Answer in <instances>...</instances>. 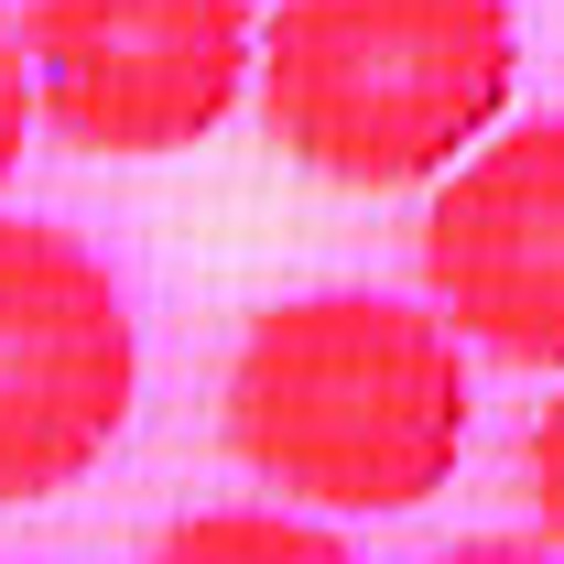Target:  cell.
Masks as SVG:
<instances>
[{
	"label": "cell",
	"mask_w": 564,
	"mask_h": 564,
	"mask_svg": "<svg viewBox=\"0 0 564 564\" xmlns=\"http://www.w3.org/2000/svg\"><path fill=\"white\" fill-rule=\"evenodd\" d=\"M467 358L456 326L402 293H293L250 315L228 358V456L293 510H413L467 456Z\"/></svg>",
	"instance_id": "cell-1"
},
{
	"label": "cell",
	"mask_w": 564,
	"mask_h": 564,
	"mask_svg": "<svg viewBox=\"0 0 564 564\" xmlns=\"http://www.w3.org/2000/svg\"><path fill=\"white\" fill-rule=\"evenodd\" d=\"M521 22L510 0H282L261 22L272 141L358 196L445 185L510 120Z\"/></svg>",
	"instance_id": "cell-2"
},
{
	"label": "cell",
	"mask_w": 564,
	"mask_h": 564,
	"mask_svg": "<svg viewBox=\"0 0 564 564\" xmlns=\"http://www.w3.org/2000/svg\"><path fill=\"white\" fill-rule=\"evenodd\" d=\"M141 402V315L120 272L44 217H0V510L76 489Z\"/></svg>",
	"instance_id": "cell-3"
},
{
	"label": "cell",
	"mask_w": 564,
	"mask_h": 564,
	"mask_svg": "<svg viewBox=\"0 0 564 564\" xmlns=\"http://www.w3.org/2000/svg\"><path fill=\"white\" fill-rule=\"evenodd\" d=\"M44 131L98 163L196 152L261 76L250 0H33L22 11Z\"/></svg>",
	"instance_id": "cell-4"
},
{
	"label": "cell",
	"mask_w": 564,
	"mask_h": 564,
	"mask_svg": "<svg viewBox=\"0 0 564 564\" xmlns=\"http://www.w3.org/2000/svg\"><path fill=\"white\" fill-rule=\"evenodd\" d=\"M423 293L467 348L564 369V109L489 131L423 207Z\"/></svg>",
	"instance_id": "cell-5"
},
{
	"label": "cell",
	"mask_w": 564,
	"mask_h": 564,
	"mask_svg": "<svg viewBox=\"0 0 564 564\" xmlns=\"http://www.w3.org/2000/svg\"><path fill=\"white\" fill-rule=\"evenodd\" d=\"M141 564H358L326 521H304L293 499L261 510V499H228V510H185Z\"/></svg>",
	"instance_id": "cell-6"
},
{
	"label": "cell",
	"mask_w": 564,
	"mask_h": 564,
	"mask_svg": "<svg viewBox=\"0 0 564 564\" xmlns=\"http://www.w3.org/2000/svg\"><path fill=\"white\" fill-rule=\"evenodd\" d=\"M521 499H532L543 543H564V391L532 413V434H521Z\"/></svg>",
	"instance_id": "cell-7"
},
{
	"label": "cell",
	"mask_w": 564,
	"mask_h": 564,
	"mask_svg": "<svg viewBox=\"0 0 564 564\" xmlns=\"http://www.w3.org/2000/svg\"><path fill=\"white\" fill-rule=\"evenodd\" d=\"M44 131V87H33V44L0 22V185L22 174V141Z\"/></svg>",
	"instance_id": "cell-8"
},
{
	"label": "cell",
	"mask_w": 564,
	"mask_h": 564,
	"mask_svg": "<svg viewBox=\"0 0 564 564\" xmlns=\"http://www.w3.org/2000/svg\"><path fill=\"white\" fill-rule=\"evenodd\" d=\"M423 564H564V543H445Z\"/></svg>",
	"instance_id": "cell-9"
}]
</instances>
